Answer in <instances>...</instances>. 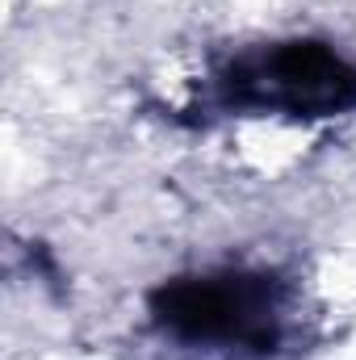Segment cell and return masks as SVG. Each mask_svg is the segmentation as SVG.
<instances>
[{
    "instance_id": "obj_2",
    "label": "cell",
    "mask_w": 356,
    "mask_h": 360,
    "mask_svg": "<svg viewBox=\"0 0 356 360\" xmlns=\"http://www.w3.org/2000/svg\"><path fill=\"white\" fill-rule=\"evenodd\" d=\"M205 105L243 117H340L356 109V63L323 38L256 42L218 63Z\"/></svg>"
},
{
    "instance_id": "obj_1",
    "label": "cell",
    "mask_w": 356,
    "mask_h": 360,
    "mask_svg": "<svg viewBox=\"0 0 356 360\" xmlns=\"http://www.w3.org/2000/svg\"><path fill=\"white\" fill-rule=\"evenodd\" d=\"M147 310L172 344L268 360L289 340L293 289L268 269L222 264L160 281L147 297Z\"/></svg>"
}]
</instances>
